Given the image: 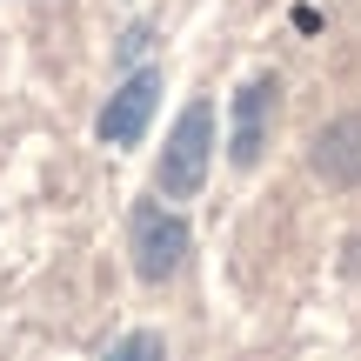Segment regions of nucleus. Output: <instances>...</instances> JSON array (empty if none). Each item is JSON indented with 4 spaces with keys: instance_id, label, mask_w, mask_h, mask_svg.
<instances>
[{
    "instance_id": "obj_1",
    "label": "nucleus",
    "mask_w": 361,
    "mask_h": 361,
    "mask_svg": "<svg viewBox=\"0 0 361 361\" xmlns=\"http://www.w3.org/2000/svg\"><path fill=\"white\" fill-rule=\"evenodd\" d=\"M207 161H214V107L188 101L174 134H168V147H161V161H154V188L168 201H194L201 180H207Z\"/></svg>"
},
{
    "instance_id": "obj_2",
    "label": "nucleus",
    "mask_w": 361,
    "mask_h": 361,
    "mask_svg": "<svg viewBox=\"0 0 361 361\" xmlns=\"http://www.w3.org/2000/svg\"><path fill=\"white\" fill-rule=\"evenodd\" d=\"M128 247H134V274L161 288V281H174V274H180V261H188L194 234H188V221H180L174 207L141 201V207L128 214Z\"/></svg>"
},
{
    "instance_id": "obj_3",
    "label": "nucleus",
    "mask_w": 361,
    "mask_h": 361,
    "mask_svg": "<svg viewBox=\"0 0 361 361\" xmlns=\"http://www.w3.org/2000/svg\"><path fill=\"white\" fill-rule=\"evenodd\" d=\"M274 107H281V80H274V74H255L241 94H234V121H228V161H234V168H261Z\"/></svg>"
},
{
    "instance_id": "obj_4",
    "label": "nucleus",
    "mask_w": 361,
    "mask_h": 361,
    "mask_svg": "<svg viewBox=\"0 0 361 361\" xmlns=\"http://www.w3.org/2000/svg\"><path fill=\"white\" fill-rule=\"evenodd\" d=\"M154 101H161V74H154V67H134V74L114 87V101L101 107V121H94L101 141L107 147H134L147 134V121H154Z\"/></svg>"
},
{
    "instance_id": "obj_5",
    "label": "nucleus",
    "mask_w": 361,
    "mask_h": 361,
    "mask_svg": "<svg viewBox=\"0 0 361 361\" xmlns=\"http://www.w3.org/2000/svg\"><path fill=\"white\" fill-rule=\"evenodd\" d=\"M308 161H314V174H322L328 188H361V114L328 121V128L314 134Z\"/></svg>"
},
{
    "instance_id": "obj_6",
    "label": "nucleus",
    "mask_w": 361,
    "mask_h": 361,
    "mask_svg": "<svg viewBox=\"0 0 361 361\" xmlns=\"http://www.w3.org/2000/svg\"><path fill=\"white\" fill-rule=\"evenodd\" d=\"M147 47H154V27H147V20H141V27H128V34H121V47H114V54H121V61H128V67H134V61H141V54H147Z\"/></svg>"
},
{
    "instance_id": "obj_7",
    "label": "nucleus",
    "mask_w": 361,
    "mask_h": 361,
    "mask_svg": "<svg viewBox=\"0 0 361 361\" xmlns=\"http://www.w3.org/2000/svg\"><path fill=\"white\" fill-rule=\"evenodd\" d=\"M107 355H161V335H128V341H114V348H107Z\"/></svg>"
}]
</instances>
